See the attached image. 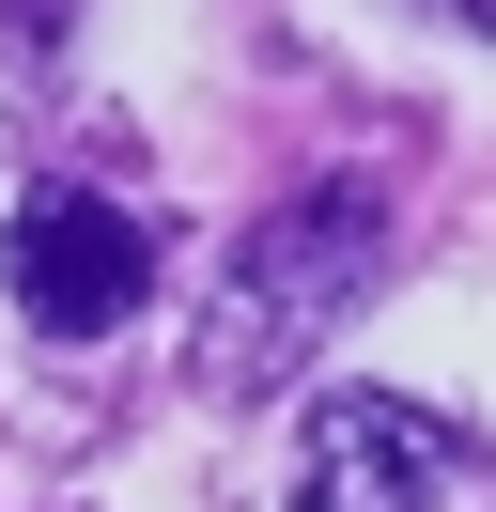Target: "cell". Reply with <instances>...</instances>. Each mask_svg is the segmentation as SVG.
<instances>
[{"label":"cell","instance_id":"cell-2","mask_svg":"<svg viewBox=\"0 0 496 512\" xmlns=\"http://www.w3.org/2000/svg\"><path fill=\"white\" fill-rule=\"evenodd\" d=\"M0 280H16V311L47 326V342H109V326L155 295V233L124 218L109 187L47 171V187H31L16 218H0Z\"/></svg>","mask_w":496,"mask_h":512},{"label":"cell","instance_id":"cell-3","mask_svg":"<svg viewBox=\"0 0 496 512\" xmlns=\"http://www.w3.org/2000/svg\"><path fill=\"white\" fill-rule=\"evenodd\" d=\"M481 450L419 404V388H326L295 435V512H434Z\"/></svg>","mask_w":496,"mask_h":512},{"label":"cell","instance_id":"cell-1","mask_svg":"<svg viewBox=\"0 0 496 512\" xmlns=\"http://www.w3.org/2000/svg\"><path fill=\"white\" fill-rule=\"evenodd\" d=\"M372 249H388V202H372V187H295V202H264V218L233 233L217 311H202V388H233V404L279 388V373L372 295Z\"/></svg>","mask_w":496,"mask_h":512}]
</instances>
